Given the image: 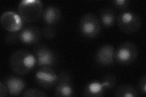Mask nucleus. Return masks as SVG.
I'll use <instances>...</instances> for the list:
<instances>
[{"label":"nucleus","mask_w":146,"mask_h":97,"mask_svg":"<svg viewBox=\"0 0 146 97\" xmlns=\"http://www.w3.org/2000/svg\"><path fill=\"white\" fill-rule=\"evenodd\" d=\"M74 95V88L70 73L62 72L58 76V81L55 89L54 96L58 97H70Z\"/></svg>","instance_id":"9"},{"label":"nucleus","mask_w":146,"mask_h":97,"mask_svg":"<svg viewBox=\"0 0 146 97\" xmlns=\"http://www.w3.org/2000/svg\"><path fill=\"white\" fill-rule=\"evenodd\" d=\"M42 33L46 39L51 40L56 36V30L53 26L47 25L43 29Z\"/></svg>","instance_id":"19"},{"label":"nucleus","mask_w":146,"mask_h":97,"mask_svg":"<svg viewBox=\"0 0 146 97\" xmlns=\"http://www.w3.org/2000/svg\"><path fill=\"white\" fill-rule=\"evenodd\" d=\"M19 40V32H9L6 36V43L10 44L16 43Z\"/></svg>","instance_id":"21"},{"label":"nucleus","mask_w":146,"mask_h":97,"mask_svg":"<svg viewBox=\"0 0 146 97\" xmlns=\"http://www.w3.org/2000/svg\"><path fill=\"white\" fill-rule=\"evenodd\" d=\"M18 9L23 20L33 22L42 16L43 5L40 0H23L19 3Z\"/></svg>","instance_id":"2"},{"label":"nucleus","mask_w":146,"mask_h":97,"mask_svg":"<svg viewBox=\"0 0 146 97\" xmlns=\"http://www.w3.org/2000/svg\"><path fill=\"white\" fill-rule=\"evenodd\" d=\"M115 48L110 44H105L101 46L96 53V61L104 66L112 65L115 60Z\"/></svg>","instance_id":"10"},{"label":"nucleus","mask_w":146,"mask_h":97,"mask_svg":"<svg viewBox=\"0 0 146 97\" xmlns=\"http://www.w3.org/2000/svg\"><path fill=\"white\" fill-rule=\"evenodd\" d=\"M5 84L8 89L9 94L11 96H18L23 92L26 84L23 78L15 76L10 75L5 80Z\"/></svg>","instance_id":"12"},{"label":"nucleus","mask_w":146,"mask_h":97,"mask_svg":"<svg viewBox=\"0 0 146 97\" xmlns=\"http://www.w3.org/2000/svg\"><path fill=\"white\" fill-rule=\"evenodd\" d=\"M7 94H9V92L6 84H4L3 82L1 81L0 82V96H7Z\"/></svg>","instance_id":"23"},{"label":"nucleus","mask_w":146,"mask_h":97,"mask_svg":"<svg viewBox=\"0 0 146 97\" xmlns=\"http://www.w3.org/2000/svg\"><path fill=\"white\" fill-rule=\"evenodd\" d=\"M101 29V22L93 13H86L81 18L79 22L80 33L88 38L96 36Z\"/></svg>","instance_id":"5"},{"label":"nucleus","mask_w":146,"mask_h":97,"mask_svg":"<svg viewBox=\"0 0 146 97\" xmlns=\"http://www.w3.org/2000/svg\"><path fill=\"white\" fill-rule=\"evenodd\" d=\"M100 22L106 27H110L115 24L116 20L115 12L111 8L105 7L100 12Z\"/></svg>","instance_id":"15"},{"label":"nucleus","mask_w":146,"mask_h":97,"mask_svg":"<svg viewBox=\"0 0 146 97\" xmlns=\"http://www.w3.org/2000/svg\"><path fill=\"white\" fill-rule=\"evenodd\" d=\"M117 23L123 33L133 34L139 30L142 26V20L136 13L131 11H124L118 15Z\"/></svg>","instance_id":"3"},{"label":"nucleus","mask_w":146,"mask_h":97,"mask_svg":"<svg viewBox=\"0 0 146 97\" xmlns=\"http://www.w3.org/2000/svg\"><path fill=\"white\" fill-rule=\"evenodd\" d=\"M111 3L116 8L124 11L129 6L130 1L129 0H114Z\"/></svg>","instance_id":"20"},{"label":"nucleus","mask_w":146,"mask_h":97,"mask_svg":"<svg viewBox=\"0 0 146 97\" xmlns=\"http://www.w3.org/2000/svg\"><path fill=\"white\" fill-rule=\"evenodd\" d=\"M58 77L54 69L48 66H40L35 74L36 84L42 88L49 90L56 85Z\"/></svg>","instance_id":"6"},{"label":"nucleus","mask_w":146,"mask_h":97,"mask_svg":"<svg viewBox=\"0 0 146 97\" xmlns=\"http://www.w3.org/2000/svg\"><path fill=\"white\" fill-rule=\"evenodd\" d=\"M138 89L139 92L142 94L144 96L146 95V76L144 74L142 77L140 78V79L138 81Z\"/></svg>","instance_id":"22"},{"label":"nucleus","mask_w":146,"mask_h":97,"mask_svg":"<svg viewBox=\"0 0 146 97\" xmlns=\"http://www.w3.org/2000/svg\"><path fill=\"white\" fill-rule=\"evenodd\" d=\"M37 63V60L29 50L20 49L13 52L9 59L12 71L20 75H24L31 72Z\"/></svg>","instance_id":"1"},{"label":"nucleus","mask_w":146,"mask_h":97,"mask_svg":"<svg viewBox=\"0 0 146 97\" xmlns=\"http://www.w3.org/2000/svg\"><path fill=\"white\" fill-rule=\"evenodd\" d=\"M62 12L60 9L55 6H49L46 8L42 13L43 21L47 25L53 26L60 20Z\"/></svg>","instance_id":"13"},{"label":"nucleus","mask_w":146,"mask_h":97,"mask_svg":"<svg viewBox=\"0 0 146 97\" xmlns=\"http://www.w3.org/2000/svg\"><path fill=\"white\" fill-rule=\"evenodd\" d=\"M0 22L3 28L9 32H20L23 25L20 15L13 11L4 12L0 18Z\"/></svg>","instance_id":"8"},{"label":"nucleus","mask_w":146,"mask_h":97,"mask_svg":"<svg viewBox=\"0 0 146 97\" xmlns=\"http://www.w3.org/2000/svg\"><path fill=\"white\" fill-rule=\"evenodd\" d=\"M115 95L119 97H138L139 94L133 86L129 84L119 86L115 92Z\"/></svg>","instance_id":"16"},{"label":"nucleus","mask_w":146,"mask_h":97,"mask_svg":"<svg viewBox=\"0 0 146 97\" xmlns=\"http://www.w3.org/2000/svg\"><path fill=\"white\" fill-rule=\"evenodd\" d=\"M106 89L100 81H93L88 82L83 91V96L89 97H99L104 95Z\"/></svg>","instance_id":"14"},{"label":"nucleus","mask_w":146,"mask_h":97,"mask_svg":"<svg viewBox=\"0 0 146 97\" xmlns=\"http://www.w3.org/2000/svg\"><path fill=\"white\" fill-rule=\"evenodd\" d=\"M138 49L136 46L131 42L122 43L115 51V59L121 65H130L134 63L138 58Z\"/></svg>","instance_id":"4"},{"label":"nucleus","mask_w":146,"mask_h":97,"mask_svg":"<svg viewBox=\"0 0 146 97\" xmlns=\"http://www.w3.org/2000/svg\"><path fill=\"white\" fill-rule=\"evenodd\" d=\"M21 96L27 97H46L48 96V95L43 90L40 89L31 88L23 92Z\"/></svg>","instance_id":"18"},{"label":"nucleus","mask_w":146,"mask_h":97,"mask_svg":"<svg viewBox=\"0 0 146 97\" xmlns=\"http://www.w3.org/2000/svg\"><path fill=\"white\" fill-rule=\"evenodd\" d=\"M34 52L39 66H53L57 63V54L44 43L36 44L34 48Z\"/></svg>","instance_id":"7"},{"label":"nucleus","mask_w":146,"mask_h":97,"mask_svg":"<svg viewBox=\"0 0 146 97\" xmlns=\"http://www.w3.org/2000/svg\"><path fill=\"white\" fill-rule=\"evenodd\" d=\"M101 83L106 90H110L116 86L117 80L116 77L112 73H107L102 78Z\"/></svg>","instance_id":"17"},{"label":"nucleus","mask_w":146,"mask_h":97,"mask_svg":"<svg viewBox=\"0 0 146 97\" xmlns=\"http://www.w3.org/2000/svg\"><path fill=\"white\" fill-rule=\"evenodd\" d=\"M42 38V32L38 27L28 26L19 32V40L26 45L37 44Z\"/></svg>","instance_id":"11"}]
</instances>
